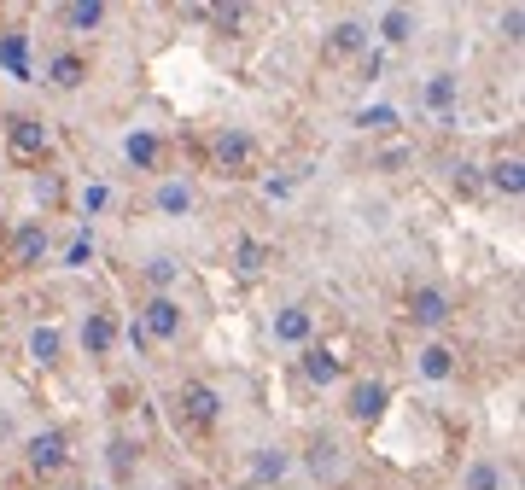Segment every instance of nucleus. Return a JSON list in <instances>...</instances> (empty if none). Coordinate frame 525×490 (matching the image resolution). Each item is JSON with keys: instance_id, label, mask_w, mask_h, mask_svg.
Wrapping results in <instances>:
<instances>
[{"instance_id": "f257e3e1", "label": "nucleus", "mask_w": 525, "mask_h": 490, "mask_svg": "<svg viewBox=\"0 0 525 490\" xmlns=\"http://www.w3.org/2000/svg\"><path fill=\"white\" fill-rule=\"evenodd\" d=\"M199 152H205V164L216 175H251L257 170V140L245 135V129H210L199 140Z\"/></svg>"}, {"instance_id": "f03ea898", "label": "nucleus", "mask_w": 525, "mask_h": 490, "mask_svg": "<svg viewBox=\"0 0 525 490\" xmlns=\"http://www.w3.org/2000/svg\"><path fill=\"white\" fill-rule=\"evenodd\" d=\"M170 415H175V426H187V432H210V426L222 420V391L205 380H187L170 397Z\"/></svg>"}, {"instance_id": "7ed1b4c3", "label": "nucleus", "mask_w": 525, "mask_h": 490, "mask_svg": "<svg viewBox=\"0 0 525 490\" xmlns=\"http://www.w3.org/2000/svg\"><path fill=\"white\" fill-rule=\"evenodd\" d=\"M135 327L146 333V345H152V339H158V345H175V339H181V304H175L170 292H152V298L140 304Z\"/></svg>"}, {"instance_id": "20e7f679", "label": "nucleus", "mask_w": 525, "mask_h": 490, "mask_svg": "<svg viewBox=\"0 0 525 490\" xmlns=\"http://www.w3.org/2000/svg\"><path fill=\"white\" fill-rule=\"evenodd\" d=\"M6 146H12V158H18V164H41V152L53 146V135H47V123H41V117L18 111V117L6 123Z\"/></svg>"}, {"instance_id": "39448f33", "label": "nucleus", "mask_w": 525, "mask_h": 490, "mask_svg": "<svg viewBox=\"0 0 525 490\" xmlns=\"http://www.w3.org/2000/svg\"><path fill=\"white\" fill-rule=\"evenodd\" d=\"M450 315H455V298L444 286H432V280L409 286V321H415V327H444Z\"/></svg>"}, {"instance_id": "423d86ee", "label": "nucleus", "mask_w": 525, "mask_h": 490, "mask_svg": "<svg viewBox=\"0 0 525 490\" xmlns=\"http://www.w3.org/2000/svg\"><path fill=\"white\" fill-rule=\"evenodd\" d=\"M47 257V222H18L12 240H6V263L12 269H35Z\"/></svg>"}, {"instance_id": "0eeeda50", "label": "nucleus", "mask_w": 525, "mask_h": 490, "mask_svg": "<svg viewBox=\"0 0 525 490\" xmlns=\"http://www.w3.org/2000/svg\"><path fill=\"white\" fill-rule=\"evenodd\" d=\"M24 461H30V473H59L70 461V444H65V432H35L30 444H24Z\"/></svg>"}, {"instance_id": "6e6552de", "label": "nucleus", "mask_w": 525, "mask_h": 490, "mask_svg": "<svg viewBox=\"0 0 525 490\" xmlns=\"http://www.w3.org/2000/svg\"><path fill=\"white\" fill-rule=\"evenodd\" d=\"M368 41H374V30H368L362 18H339V24L327 30V59H362Z\"/></svg>"}, {"instance_id": "1a4fd4ad", "label": "nucleus", "mask_w": 525, "mask_h": 490, "mask_svg": "<svg viewBox=\"0 0 525 490\" xmlns=\"http://www.w3.org/2000/svg\"><path fill=\"white\" fill-rule=\"evenodd\" d=\"M385 403H391V385H385V380H356V385H350V420L374 426V420L385 415Z\"/></svg>"}, {"instance_id": "9d476101", "label": "nucleus", "mask_w": 525, "mask_h": 490, "mask_svg": "<svg viewBox=\"0 0 525 490\" xmlns=\"http://www.w3.org/2000/svg\"><path fill=\"white\" fill-rule=\"evenodd\" d=\"M117 339H123L117 315H111V310H88V321H82V350H88V356H111Z\"/></svg>"}, {"instance_id": "9b49d317", "label": "nucleus", "mask_w": 525, "mask_h": 490, "mask_svg": "<svg viewBox=\"0 0 525 490\" xmlns=\"http://www.w3.org/2000/svg\"><path fill=\"white\" fill-rule=\"evenodd\" d=\"M455 368H461V362H455V350H450V345H438V339L415 350V374H420V380L444 385V380H455Z\"/></svg>"}, {"instance_id": "f8f14e48", "label": "nucleus", "mask_w": 525, "mask_h": 490, "mask_svg": "<svg viewBox=\"0 0 525 490\" xmlns=\"http://www.w3.org/2000/svg\"><path fill=\"white\" fill-rule=\"evenodd\" d=\"M123 158H129L135 170H158V164H164V135H152V129H129V135H123Z\"/></svg>"}, {"instance_id": "ddd939ff", "label": "nucleus", "mask_w": 525, "mask_h": 490, "mask_svg": "<svg viewBox=\"0 0 525 490\" xmlns=\"http://www.w3.org/2000/svg\"><path fill=\"white\" fill-rule=\"evenodd\" d=\"M310 333H315V315L304 310V304H286V310H275V339L280 345H310Z\"/></svg>"}, {"instance_id": "4468645a", "label": "nucleus", "mask_w": 525, "mask_h": 490, "mask_svg": "<svg viewBox=\"0 0 525 490\" xmlns=\"http://www.w3.org/2000/svg\"><path fill=\"white\" fill-rule=\"evenodd\" d=\"M298 368H304V380H310V385H339V374H345V362H339L327 345H304Z\"/></svg>"}, {"instance_id": "2eb2a0df", "label": "nucleus", "mask_w": 525, "mask_h": 490, "mask_svg": "<svg viewBox=\"0 0 525 490\" xmlns=\"http://www.w3.org/2000/svg\"><path fill=\"white\" fill-rule=\"evenodd\" d=\"M152 210H158V216H187V210H193V187H187L181 175L158 181V193H152Z\"/></svg>"}, {"instance_id": "dca6fc26", "label": "nucleus", "mask_w": 525, "mask_h": 490, "mask_svg": "<svg viewBox=\"0 0 525 490\" xmlns=\"http://www.w3.org/2000/svg\"><path fill=\"white\" fill-rule=\"evenodd\" d=\"M47 82H53V88H82V82H88V59H82V53H59V59L47 65Z\"/></svg>"}, {"instance_id": "f3484780", "label": "nucleus", "mask_w": 525, "mask_h": 490, "mask_svg": "<svg viewBox=\"0 0 525 490\" xmlns=\"http://www.w3.org/2000/svg\"><path fill=\"white\" fill-rule=\"evenodd\" d=\"M508 485V473L490 461V455H479V461H467V473H461V490H502Z\"/></svg>"}, {"instance_id": "a211bd4d", "label": "nucleus", "mask_w": 525, "mask_h": 490, "mask_svg": "<svg viewBox=\"0 0 525 490\" xmlns=\"http://www.w3.org/2000/svg\"><path fill=\"white\" fill-rule=\"evenodd\" d=\"M310 473L315 479H339V473H345V455H339L333 438H315L310 444Z\"/></svg>"}, {"instance_id": "6ab92c4d", "label": "nucleus", "mask_w": 525, "mask_h": 490, "mask_svg": "<svg viewBox=\"0 0 525 490\" xmlns=\"http://www.w3.org/2000/svg\"><path fill=\"white\" fill-rule=\"evenodd\" d=\"M286 473H292V450H280V444L257 450V485H280Z\"/></svg>"}, {"instance_id": "aec40b11", "label": "nucleus", "mask_w": 525, "mask_h": 490, "mask_svg": "<svg viewBox=\"0 0 525 490\" xmlns=\"http://www.w3.org/2000/svg\"><path fill=\"white\" fill-rule=\"evenodd\" d=\"M490 187H496V193H508V199H520L525 164H520V158H496V164H490Z\"/></svg>"}, {"instance_id": "412c9836", "label": "nucleus", "mask_w": 525, "mask_h": 490, "mask_svg": "<svg viewBox=\"0 0 525 490\" xmlns=\"http://www.w3.org/2000/svg\"><path fill=\"white\" fill-rule=\"evenodd\" d=\"M380 35L391 41V47H403V41L415 35V12H403V6H385V12H380Z\"/></svg>"}, {"instance_id": "4be33fe9", "label": "nucleus", "mask_w": 525, "mask_h": 490, "mask_svg": "<svg viewBox=\"0 0 525 490\" xmlns=\"http://www.w3.org/2000/svg\"><path fill=\"white\" fill-rule=\"evenodd\" d=\"M420 100L432 105V111H450V105H455V76H450V70H432V76H426V88H420Z\"/></svg>"}, {"instance_id": "5701e85b", "label": "nucleus", "mask_w": 525, "mask_h": 490, "mask_svg": "<svg viewBox=\"0 0 525 490\" xmlns=\"http://www.w3.org/2000/svg\"><path fill=\"white\" fill-rule=\"evenodd\" d=\"M59 345H65V333H59L53 321H47V327H35V333H30V356L41 362V368H47V362H59Z\"/></svg>"}, {"instance_id": "b1692460", "label": "nucleus", "mask_w": 525, "mask_h": 490, "mask_svg": "<svg viewBox=\"0 0 525 490\" xmlns=\"http://www.w3.org/2000/svg\"><path fill=\"white\" fill-rule=\"evenodd\" d=\"M146 280H152L158 292H170L175 280H181V257H170V251H158V257H146Z\"/></svg>"}, {"instance_id": "393cba45", "label": "nucleus", "mask_w": 525, "mask_h": 490, "mask_svg": "<svg viewBox=\"0 0 525 490\" xmlns=\"http://www.w3.org/2000/svg\"><path fill=\"white\" fill-rule=\"evenodd\" d=\"M356 129H368V135H391V129H397V105H362V111H356Z\"/></svg>"}, {"instance_id": "a878e982", "label": "nucleus", "mask_w": 525, "mask_h": 490, "mask_svg": "<svg viewBox=\"0 0 525 490\" xmlns=\"http://www.w3.org/2000/svg\"><path fill=\"white\" fill-rule=\"evenodd\" d=\"M65 24H70V30H100L105 6H100V0H76V6H65Z\"/></svg>"}, {"instance_id": "bb28decb", "label": "nucleus", "mask_w": 525, "mask_h": 490, "mask_svg": "<svg viewBox=\"0 0 525 490\" xmlns=\"http://www.w3.org/2000/svg\"><path fill=\"white\" fill-rule=\"evenodd\" d=\"M0 59L12 65V76H24V82H30V65H24V30H12L6 41H0Z\"/></svg>"}, {"instance_id": "cd10ccee", "label": "nucleus", "mask_w": 525, "mask_h": 490, "mask_svg": "<svg viewBox=\"0 0 525 490\" xmlns=\"http://www.w3.org/2000/svg\"><path fill=\"white\" fill-rule=\"evenodd\" d=\"M263 263H269V245H263V240H240V269H245V275H257Z\"/></svg>"}, {"instance_id": "c85d7f7f", "label": "nucleus", "mask_w": 525, "mask_h": 490, "mask_svg": "<svg viewBox=\"0 0 525 490\" xmlns=\"http://www.w3.org/2000/svg\"><path fill=\"white\" fill-rule=\"evenodd\" d=\"M88 263H94V240H88V234H76V240H70L65 269H88Z\"/></svg>"}, {"instance_id": "c756f323", "label": "nucleus", "mask_w": 525, "mask_h": 490, "mask_svg": "<svg viewBox=\"0 0 525 490\" xmlns=\"http://www.w3.org/2000/svg\"><path fill=\"white\" fill-rule=\"evenodd\" d=\"M111 467H117L123 479L135 473V455H129V444H123V438H111Z\"/></svg>"}, {"instance_id": "7c9ffc66", "label": "nucleus", "mask_w": 525, "mask_h": 490, "mask_svg": "<svg viewBox=\"0 0 525 490\" xmlns=\"http://www.w3.org/2000/svg\"><path fill=\"white\" fill-rule=\"evenodd\" d=\"M105 199H111V193H105L100 181H94V187H88V193H82V210H88V216H94V210H105Z\"/></svg>"}, {"instance_id": "2f4dec72", "label": "nucleus", "mask_w": 525, "mask_h": 490, "mask_svg": "<svg viewBox=\"0 0 525 490\" xmlns=\"http://www.w3.org/2000/svg\"><path fill=\"white\" fill-rule=\"evenodd\" d=\"M520 24H525V12H520V6H514V12H502V30H508V35H514V41H520Z\"/></svg>"}, {"instance_id": "473e14b6", "label": "nucleus", "mask_w": 525, "mask_h": 490, "mask_svg": "<svg viewBox=\"0 0 525 490\" xmlns=\"http://www.w3.org/2000/svg\"><path fill=\"white\" fill-rule=\"evenodd\" d=\"M403 158H409V152H403V146H385V152H380V170H397V164H403Z\"/></svg>"}, {"instance_id": "72a5a7b5", "label": "nucleus", "mask_w": 525, "mask_h": 490, "mask_svg": "<svg viewBox=\"0 0 525 490\" xmlns=\"http://www.w3.org/2000/svg\"><path fill=\"white\" fill-rule=\"evenodd\" d=\"M0 438H12V415L6 409H0Z\"/></svg>"}, {"instance_id": "f704fd0d", "label": "nucleus", "mask_w": 525, "mask_h": 490, "mask_svg": "<svg viewBox=\"0 0 525 490\" xmlns=\"http://www.w3.org/2000/svg\"><path fill=\"white\" fill-rule=\"evenodd\" d=\"M88 490H105V485H88Z\"/></svg>"}]
</instances>
